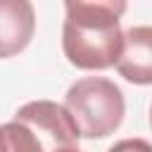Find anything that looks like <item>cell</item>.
<instances>
[{
  "mask_svg": "<svg viewBox=\"0 0 152 152\" xmlns=\"http://www.w3.org/2000/svg\"><path fill=\"white\" fill-rule=\"evenodd\" d=\"M124 0H66L62 50L69 64L86 71L114 66L124 48Z\"/></svg>",
  "mask_w": 152,
  "mask_h": 152,
  "instance_id": "cell-1",
  "label": "cell"
},
{
  "mask_svg": "<svg viewBox=\"0 0 152 152\" xmlns=\"http://www.w3.org/2000/svg\"><path fill=\"white\" fill-rule=\"evenodd\" d=\"M78 128L64 104L31 100L0 124V152H57L78 145Z\"/></svg>",
  "mask_w": 152,
  "mask_h": 152,
  "instance_id": "cell-2",
  "label": "cell"
},
{
  "mask_svg": "<svg viewBox=\"0 0 152 152\" xmlns=\"http://www.w3.org/2000/svg\"><path fill=\"white\" fill-rule=\"evenodd\" d=\"M64 109L78 128L81 138H107L126 114L121 88L104 76H86L69 86Z\"/></svg>",
  "mask_w": 152,
  "mask_h": 152,
  "instance_id": "cell-3",
  "label": "cell"
},
{
  "mask_svg": "<svg viewBox=\"0 0 152 152\" xmlns=\"http://www.w3.org/2000/svg\"><path fill=\"white\" fill-rule=\"evenodd\" d=\"M36 31V10L28 0H0V59L28 48Z\"/></svg>",
  "mask_w": 152,
  "mask_h": 152,
  "instance_id": "cell-4",
  "label": "cell"
},
{
  "mask_svg": "<svg viewBox=\"0 0 152 152\" xmlns=\"http://www.w3.org/2000/svg\"><path fill=\"white\" fill-rule=\"evenodd\" d=\"M116 71L135 86L152 83V26H131L124 33Z\"/></svg>",
  "mask_w": 152,
  "mask_h": 152,
  "instance_id": "cell-5",
  "label": "cell"
},
{
  "mask_svg": "<svg viewBox=\"0 0 152 152\" xmlns=\"http://www.w3.org/2000/svg\"><path fill=\"white\" fill-rule=\"evenodd\" d=\"M107 152H152V145L142 138H124L114 142Z\"/></svg>",
  "mask_w": 152,
  "mask_h": 152,
  "instance_id": "cell-6",
  "label": "cell"
},
{
  "mask_svg": "<svg viewBox=\"0 0 152 152\" xmlns=\"http://www.w3.org/2000/svg\"><path fill=\"white\" fill-rule=\"evenodd\" d=\"M57 152H83V150H78V145H76V147H62V150H57Z\"/></svg>",
  "mask_w": 152,
  "mask_h": 152,
  "instance_id": "cell-7",
  "label": "cell"
},
{
  "mask_svg": "<svg viewBox=\"0 0 152 152\" xmlns=\"http://www.w3.org/2000/svg\"><path fill=\"white\" fill-rule=\"evenodd\" d=\"M150 126H152V107H150Z\"/></svg>",
  "mask_w": 152,
  "mask_h": 152,
  "instance_id": "cell-8",
  "label": "cell"
}]
</instances>
